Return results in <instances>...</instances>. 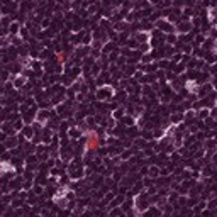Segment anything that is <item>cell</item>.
Here are the masks:
<instances>
[{
    "label": "cell",
    "mask_w": 217,
    "mask_h": 217,
    "mask_svg": "<svg viewBox=\"0 0 217 217\" xmlns=\"http://www.w3.org/2000/svg\"><path fill=\"white\" fill-rule=\"evenodd\" d=\"M87 146H88V148H90V149H92V148H97V146H98V139H97L95 136H92V137L88 139Z\"/></svg>",
    "instance_id": "1"
}]
</instances>
